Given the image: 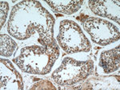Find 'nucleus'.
<instances>
[{
	"label": "nucleus",
	"instance_id": "obj_1",
	"mask_svg": "<svg viewBox=\"0 0 120 90\" xmlns=\"http://www.w3.org/2000/svg\"><path fill=\"white\" fill-rule=\"evenodd\" d=\"M55 19L38 2L24 1L13 7L7 30L17 40H26L37 32L42 46L55 44L53 37Z\"/></svg>",
	"mask_w": 120,
	"mask_h": 90
},
{
	"label": "nucleus",
	"instance_id": "obj_2",
	"mask_svg": "<svg viewBox=\"0 0 120 90\" xmlns=\"http://www.w3.org/2000/svg\"><path fill=\"white\" fill-rule=\"evenodd\" d=\"M59 56L57 43L49 46L32 45L22 48L20 55L13 61L25 72L46 75L51 72Z\"/></svg>",
	"mask_w": 120,
	"mask_h": 90
},
{
	"label": "nucleus",
	"instance_id": "obj_3",
	"mask_svg": "<svg viewBox=\"0 0 120 90\" xmlns=\"http://www.w3.org/2000/svg\"><path fill=\"white\" fill-rule=\"evenodd\" d=\"M94 71L92 60L78 61L71 57H66L61 65L52 74V78L59 85H72L86 80Z\"/></svg>",
	"mask_w": 120,
	"mask_h": 90
},
{
	"label": "nucleus",
	"instance_id": "obj_4",
	"mask_svg": "<svg viewBox=\"0 0 120 90\" xmlns=\"http://www.w3.org/2000/svg\"><path fill=\"white\" fill-rule=\"evenodd\" d=\"M57 40L60 47L68 54L88 52L91 48L90 43L80 27L70 19H64L59 23Z\"/></svg>",
	"mask_w": 120,
	"mask_h": 90
},
{
	"label": "nucleus",
	"instance_id": "obj_5",
	"mask_svg": "<svg viewBox=\"0 0 120 90\" xmlns=\"http://www.w3.org/2000/svg\"><path fill=\"white\" fill-rule=\"evenodd\" d=\"M83 27L91 37L93 42L101 46H106L119 40V28L105 19L90 17L85 19Z\"/></svg>",
	"mask_w": 120,
	"mask_h": 90
},
{
	"label": "nucleus",
	"instance_id": "obj_6",
	"mask_svg": "<svg viewBox=\"0 0 120 90\" xmlns=\"http://www.w3.org/2000/svg\"><path fill=\"white\" fill-rule=\"evenodd\" d=\"M89 7L95 15L106 17L115 21H119V1H89Z\"/></svg>",
	"mask_w": 120,
	"mask_h": 90
},
{
	"label": "nucleus",
	"instance_id": "obj_7",
	"mask_svg": "<svg viewBox=\"0 0 120 90\" xmlns=\"http://www.w3.org/2000/svg\"><path fill=\"white\" fill-rule=\"evenodd\" d=\"M119 45L113 49L104 51L100 55L98 66L105 73H111L119 69L120 67Z\"/></svg>",
	"mask_w": 120,
	"mask_h": 90
},
{
	"label": "nucleus",
	"instance_id": "obj_8",
	"mask_svg": "<svg viewBox=\"0 0 120 90\" xmlns=\"http://www.w3.org/2000/svg\"><path fill=\"white\" fill-rule=\"evenodd\" d=\"M46 3L51 7V8L55 12L71 15L79 11L84 1H48Z\"/></svg>",
	"mask_w": 120,
	"mask_h": 90
},
{
	"label": "nucleus",
	"instance_id": "obj_9",
	"mask_svg": "<svg viewBox=\"0 0 120 90\" xmlns=\"http://www.w3.org/2000/svg\"><path fill=\"white\" fill-rule=\"evenodd\" d=\"M1 50H0V54L2 56L5 57H9L11 56L15 52L18 45L15 43V41L11 39L9 36L5 34L1 35Z\"/></svg>",
	"mask_w": 120,
	"mask_h": 90
},
{
	"label": "nucleus",
	"instance_id": "obj_10",
	"mask_svg": "<svg viewBox=\"0 0 120 90\" xmlns=\"http://www.w3.org/2000/svg\"><path fill=\"white\" fill-rule=\"evenodd\" d=\"M9 11V4L8 3L4 1L1 2V29L3 28L5 21L7 17V13Z\"/></svg>",
	"mask_w": 120,
	"mask_h": 90
}]
</instances>
